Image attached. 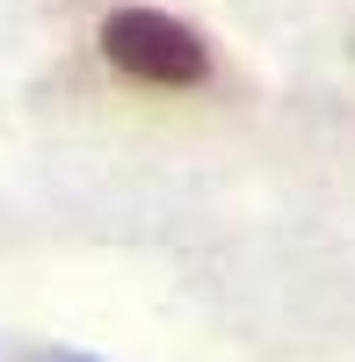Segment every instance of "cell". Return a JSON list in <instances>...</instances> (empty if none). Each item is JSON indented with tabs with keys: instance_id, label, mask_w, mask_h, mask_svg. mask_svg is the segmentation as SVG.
<instances>
[{
	"instance_id": "1",
	"label": "cell",
	"mask_w": 355,
	"mask_h": 362,
	"mask_svg": "<svg viewBox=\"0 0 355 362\" xmlns=\"http://www.w3.org/2000/svg\"><path fill=\"white\" fill-rule=\"evenodd\" d=\"M102 58L145 87H203L211 80V44L167 8H116L102 22Z\"/></svg>"
},
{
	"instance_id": "2",
	"label": "cell",
	"mask_w": 355,
	"mask_h": 362,
	"mask_svg": "<svg viewBox=\"0 0 355 362\" xmlns=\"http://www.w3.org/2000/svg\"><path fill=\"white\" fill-rule=\"evenodd\" d=\"M44 362H87V355H44Z\"/></svg>"
}]
</instances>
